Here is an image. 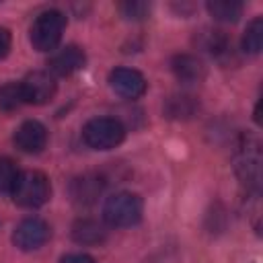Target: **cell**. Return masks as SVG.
<instances>
[{"mask_svg":"<svg viewBox=\"0 0 263 263\" xmlns=\"http://www.w3.org/2000/svg\"><path fill=\"white\" fill-rule=\"evenodd\" d=\"M261 142L253 136H242L234 150V171L247 189L255 193L261 189Z\"/></svg>","mask_w":263,"mask_h":263,"instance_id":"6da1fadb","label":"cell"},{"mask_svg":"<svg viewBox=\"0 0 263 263\" xmlns=\"http://www.w3.org/2000/svg\"><path fill=\"white\" fill-rule=\"evenodd\" d=\"M142 212H144L142 199L129 191L113 193L111 197H107V201L103 205L105 222L115 228H127V226L138 224L142 220Z\"/></svg>","mask_w":263,"mask_h":263,"instance_id":"7a4b0ae2","label":"cell"},{"mask_svg":"<svg viewBox=\"0 0 263 263\" xmlns=\"http://www.w3.org/2000/svg\"><path fill=\"white\" fill-rule=\"evenodd\" d=\"M10 193H12V199L16 205L39 208L49 199L51 185H49V179L41 171H23V173H18Z\"/></svg>","mask_w":263,"mask_h":263,"instance_id":"3957f363","label":"cell"},{"mask_svg":"<svg viewBox=\"0 0 263 263\" xmlns=\"http://www.w3.org/2000/svg\"><path fill=\"white\" fill-rule=\"evenodd\" d=\"M66 29V16L60 10L41 12L31 25V43L37 51H51L62 41Z\"/></svg>","mask_w":263,"mask_h":263,"instance_id":"277c9868","label":"cell"},{"mask_svg":"<svg viewBox=\"0 0 263 263\" xmlns=\"http://www.w3.org/2000/svg\"><path fill=\"white\" fill-rule=\"evenodd\" d=\"M84 142L95 150H111L125 138V127L115 117H95L82 127Z\"/></svg>","mask_w":263,"mask_h":263,"instance_id":"5b68a950","label":"cell"},{"mask_svg":"<svg viewBox=\"0 0 263 263\" xmlns=\"http://www.w3.org/2000/svg\"><path fill=\"white\" fill-rule=\"evenodd\" d=\"M49 240V226L41 218H25L12 232V242L21 251H35Z\"/></svg>","mask_w":263,"mask_h":263,"instance_id":"8992f818","label":"cell"},{"mask_svg":"<svg viewBox=\"0 0 263 263\" xmlns=\"http://www.w3.org/2000/svg\"><path fill=\"white\" fill-rule=\"evenodd\" d=\"M21 86H23L25 103H33V105H43V103L51 101L55 95V78L43 70H35L31 74H27V78L21 82Z\"/></svg>","mask_w":263,"mask_h":263,"instance_id":"52a82bcc","label":"cell"},{"mask_svg":"<svg viewBox=\"0 0 263 263\" xmlns=\"http://www.w3.org/2000/svg\"><path fill=\"white\" fill-rule=\"evenodd\" d=\"M109 84L117 95L125 99H138L146 92V78L132 68H115L109 74Z\"/></svg>","mask_w":263,"mask_h":263,"instance_id":"ba28073f","label":"cell"},{"mask_svg":"<svg viewBox=\"0 0 263 263\" xmlns=\"http://www.w3.org/2000/svg\"><path fill=\"white\" fill-rule=\"evenodd\" d=\"M14 144L18 150L27 152V154H37L45 148L47 144V129L43 123H39L37 119H27L18 125V129L14 132Z\"/></svg>","mask_w":263,"mask_h":263,"instance_id":"9c48e42d","label":"cell"},{"mask_svg":"<svg viewBox=\"0 0 263 263\" xmlns=\"http://www.w3.org/2000/svg\"><path fill=\"white\" fill-rule=\"evenodd\" d=\"M173 74L181 84H197L205 76V66L197 55L191 53H179L171 62Z\"/></svg>","mask_w":263,"mask_h":263,"instance_id":"30bf717a","label":"cell"},{"mask_svg":"<svg viewBox=\"0 0 263 263\" xmlns=\"http://www.w3.org/2000/svg\"><path fill=\"white\" fill-rule=\"evenodd\" d=\"M84 62H86V55L78 45H66L49 60V70L58 76H70L76 70H80Z\"/></svg>","mask_w":263,"mask_h":263,"instance_id":"8fae6325","label":"cell"},{"mask_svg":"<svg viewBox=\"0 0 263 263\" xmlns=\"http://www.w3.org/2000/svg\"><path fill=\"white\" fill-rule=\"evenodd\" d=\"M101 191H103V179L99 175H92V173L74 179L72 187H70V195H72L74 203H78V205L92 203Z\"/></svg>","mask_w":263,"mask_h":263,"instance_id":"7c38bea8","label":"cell"},{"mask_svg":"<svg viewBox=\"0 0 263 263\" xmlns=\"http://www.w3.org/2000/svg\"><path fill=\"white\" fill-rule=\"evenodd\" d=\"M72 238L78 245H99V242H103L107 238V230L97 220L82 218V220H76L74 222V226H72Z\"/></svg>","mask_w":263,"mask_h":263,"instance_id":"4fadbf2b","label":"cell"},{"mask_svg":"<svg viewBox=\"0 0 263 263\" xmlns=\"http://www.w3.org/2000/svg\"><path fill=\"white\" fill-rule=\"evenodd\" d=\"M197 109H199V103L195 101V97L185 95V92L168 97V101L164 105V113L173 119H189L195 115Z\"/></svg>","mask_w":263,"mask_h":263,"instance_id":"5bb4252c","label":"cell"},{"mask_svg":"<svg viewBox=\"0 0 263 263\" xmlns=\"http://www.w3.org/2000/svg\"><path fill=\"white\" fill-rule=\"evenodd\" d=\"M205 8L216 21L222 23H236L238 16L242 14V4L236 0H210Z\"/></svg>","mask_w":263,"mask_h":263,"instance_id":"9a60e30c","label":"cell"},{"mask_svg":"<svg viewBox=\"0 0 263 263\" xmlns=\"http://www.w3.org/2000/svg\"><path fill=\"white\" fill-rule=\"evenodd\" d=\"M261 47H263V18L257 16L245 29V35H242V51L255 55V53L261 51Z\"/></svg>","mask_w":263,"mask_h":263,"instance_id":"2e32d148","label":"cell"},{"mask_svg":"<svg viewBox=\"0 0 263 263\" xmlns=\"http://www.w3.org/2000/svg\"><path fill=\"white\" fill-rule=\"evenodd\" d=\"M25 103L21 82H8L0 86V111H14Z\"/></svg>","mask_w":263,"mask_h":263,"instance_id":"e0dca14e","label":"cell"},{"mask_svg":"<svg viewBox=\"0 0 263 263\" xmlns=\"http://www.w3.org/2000/svg\"><path fill=\"white\" fill-rule=\"evenodd\" d=\"M16 177H18V168L14 160L8 156H0V193H10Z\"/></svg>","mask_w":263,"mask_h":263,"instance_id":"ac0fdd59","label":"cell"},{"mask_svg":"<svg viewBox=\"0 0 263 263\" xmlns=\"http://www.w3.org/2000/svg\"><path fill=\"white\" fill-rule=\"evenodd\" d=\"M119 10H121V14H123L125 18H129V21H142V18L148 16L150 6H148L146 2H123V4L119 6Z\"/></svg>","mask_w":263,"mask_h":263,"instance_id":"d6986e66","label":"cell"},{"mask_svg":"<svg viewBox=\"0 0 263 263\" xmlns=\"http://www.w3.org/2000/svg\"><path fill=\"white\" fill-rule=\"evenodd\" d=\"M60 263H97V261L84 253H70V255H64Z\"/></svg>","mask_w":263,"mask_h":263,"instance_id":"ffe728a7","label":"cell"},{"mask_svg":"<svg viewBox=\"0 0 263 263\" xmlns=\"http://www.w3.org/2000/svg\"><path fill=\"white\" fill-rule=\"evenodd\" d=\"M10 43H12L10 31L4 29V27H0V58H4L10 51Z\"/></svg>","mask_w":263,"mask_h":263,"instance_id":"44dd1931","label":"cell"}]
</instances>
